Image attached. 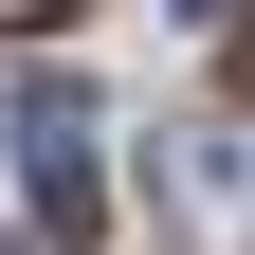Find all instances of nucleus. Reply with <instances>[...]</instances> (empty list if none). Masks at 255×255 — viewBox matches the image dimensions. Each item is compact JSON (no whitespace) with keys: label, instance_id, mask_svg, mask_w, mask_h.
<instances>
[{"label":"nucleus","instance_id":"f257e3e1","mask_svg":"<svg viewBox=\"0 0 255 255\" xmlns=\"http://www.w3.org/2000/svg\"><path fill=\"white\" fill-rule=\"evenodd\" d=\"M0 146H18L37 255H91V237H110V110H91L73 73H18V91H0Z\"/></svg>","mask_w":255,"mask_h":255},{"label":"nucleus","instance_id":"f03ea898","mask_svg":"<svg viewBox=\"0 0 255 255\" xmlns=\"http://www.w3.org/2000/svg\"><path fill=\"white\" fill-rule=\"evenodd\" d=\"M164 182H182V237H201V255H255V128L182 110L164 128Z\"/></svg>","mask_w":255,"mask_h":255},{"label":"nucleus","instance_id":"7ed1b4c3","mask_svg":"<svg viewBox=\"0 0 255 255\" xmlns=\"http://www.w3.org/2000/svg\"><path fill=\"white\" fill-rule=\"evenodd\" d=\"M37 18H73V0H0V37H37Z\"/></svg>","mask_w":255,"mask_h":255},{"label":"nucleus","instance_id":"20e7f679","mask_svg":"<svg viewBox=\"0 0 255 255\" xmlns=\"http://www.w3.org/2000/svg\"><path fill=\"white\" fill-rule=\"evenodd\" d=\"M182 18H219V0H182Z\"/></svg>","mask_w":255,"mask_h":255},{"label":"nucleus","instance_id":"39448f33","mask_svg":"<svg viewBox=\"0 0 255 255\" xmlns=\"http://www.w3.org/2000/svg\"><path fill=\"white\" fill-rule=\"evenodd\" d=\"M237 18H255V0H237ZM237 55H255V37H237Z\"/></svg>","mask_w":255,"mask_h":255}]
</instances>
